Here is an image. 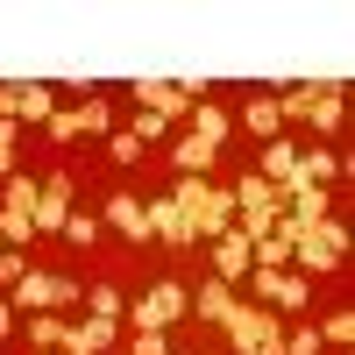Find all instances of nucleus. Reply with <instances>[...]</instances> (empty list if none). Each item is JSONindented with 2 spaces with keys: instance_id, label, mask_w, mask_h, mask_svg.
<instances>
[{
  "instance_id": "obj_9",
  "label": "nucleus",
  "mask_w": 355,
  "mask_h": 355,
  "mask_svg": "<svg viewBox=\"0 0 355 355\" xmlns=\"http://www.w3.org/2000/svg\"><path fill=\"white\" fill-rule=\"evenodd\" d=\"M284 214L299 220V227H313V220L334 214V199H327V185H299V192H284Z\"/></svg>"
},
{
  "instance_id": "obj_11",
  "label": "nucleus",
  "mask_w": 355,
  "mask_h": 355,
  "mask_svg": "<svg viewBox=\"0 0 355 355\" xmlns=\"http://www.w3.org/2000/svg\"><path fill=\"white\" fill-rule=\"evenodd\" d=\"M142 214H150V234H164V242H171V249H185V242H192V220H185V214H178V206H171V199H157V206H142Z\"/></svg>"
},
{
  "instance_id": "obj_22",
  "label": "nucleus",
  "mask_w": 355,
  "mask_h": 355,
  "mask_svg": "<svg viewBox=\"0 0 355 355\" xmlns=\"http://www.w3.org/2000/svg\"><path fill=\"white\" fill-rule=\"evenodd\" d=\"M64 242H78V249H93V242H100V220H85V214H71V220H64Z\"/></svg>"
},
{
  "instance_id": "obj_32",
  "label": "nucleus",
  "mask_w": 355,
  "mask_h": 355,
  "mask_svg": "<svg viewBox=\"0 0 355 355\" xmlns=\"http://www.w3.org/2000/svg\"><path fill=\"white\" fill-rule=\"evenodd\" d=\"M0 178H15V150H0Z\"/></svg>"
},
{
  "instance_id": "obj_10",
  "label": "nucleus",
  "mask_w": 355,
  "mask_h": 355,
  "mask_svg": "<svg viewBox=\"0 0 355 355\" xmlns=\"http://www.w3.org/2000/svg\"><path fill=\"white\" fill-rule=\"evenodd\" d=\"M249 277H256L263 299H277L284 313H299V306H306V277H284V270H249Z\"/></svg>"
},
{
  "instance_id": "obj_5",
  "label": "nucleus",
  "mask_w": 355,
  "mask_h": 355,
  "mask_svg": "<svg viewBox=\"0 0 355 355\" xmlns=\"http://www.w3.org/2000/svg\"><path fill=\"white\" fill-rule=\"evenodd\" d=\"M227 341L242 348V355H256V348H284V334H277V320H270V313H249V306H242V313L227 320Z\"/></svg>"
},
{
  "instance_id": "obj_4",
  "label": "nucleus",
  "mask_w": 355,
  "mask_h": 355,
  "mask_svg": "<svg viewBox=\"0 0 355 355\" xmlns=\"http://www.w3.org/2000/svg\"><path fill=\"white\" fill-rule=\"evenodd\" d=\"M135 100H142V114H157V121H192V107H199L185 85H164V78H142Z\"/></svg>"
},
{
  "instance_id": "obj_26",
  "label": "nucleus",
  "mask_w": 355,
  "mask_h": 355,
  "mask_svg": "<svg viewBox=\"0 0 355 355\" xmlns=\"http://www.w3.org/2000/svg\"><path fill=\"white\" fill-rule=\"evenodd\" d=\"M85 306H93V320H121V299H114V284H100Z\"/></svg>"
},
{
  "instance_id": "obj_7",
  "label": "nucleus",
  "mask_w": 355,
  "mask_h": 355,
  "mask_svg": "<svg viewBox=\"0 0 355 355\" xmlns=\"http://www.w3.org/2000/svg\"><path fill=\"white\" fill-rule=\"evenodd\" d=\"M249 270H256L249 234H234V227H227V234H214V277H220V284H242Z\"/></svg>"
},
{
  "instance_id": "obj_2",
  "label": "nucleus",
  "mask_w": 355,
  "mask_h": 355,
  "mask_svg": "<svg viewBox=\"0 0 355 355\" xmlns=\"http://www.w3.org/2000/svg\"><path fill=\"white\" fill-rule=\"evenodd\" d=\"M185 313H192V291H185V284H157L142 306H128V327H135V334H164L171 320H185Z\"/></svg>"
},
{
  "instance_id": "obj_19",
  "label": "nucleus",
  "mask_w": 355,
  "mask_h": 355,
  "mask_svg": "<svg viewBox=\"0 0 355 355\" xmlns=\"http://www.w3.org/2000/svg\"><path fill=\"white\" fill-rule=\"evenodd\" d=\"M306 121H313V128H341V93H334V85H320V93H313V114H306Z\"/></svg>"
},
{
  "instance_id": "obj_29",
  "label": "nucleus",
  "mask_w": 355,
  "mask_h": 355,
  "mask_svg": "<svg viewBox=\"0 0 355 355\" xmlns=\"http://www.w3.org/2000/svg\"><path fill=\"white\" fill-rule=\"evenodd\" d=\"M135 355H171V348H164V334H135Z\"/></svg>"
},
{
  "instance_id": "obj_18",
  "label": "nucleus",
  "mask_w": 355,
  "mask_h": 355,
  "mask_svg": "<svg viewBox=\"0 0 355 355\" xmlns=\"http://www.w3.org/2000/svg\"><path fill=\"white\" fill-rule=\"evenodd\" d=\"M28 341H36V348H64V341H71L64 313H36V327H28Z\"/></svg>"
},
{
  "instance_id": "obj_14",
  "label": "nucleus",
  "mask_w": 355,
  "mask_h": 355,
  "mask_svg": "<svg viewBox=\"0 0 355 355\" xmlns=\"http://www.w3.org/2000/svg\"><path fill=\"white\" fill-rule=\"evenodd\" d=\"M192 135L206 142V150H220V142H227V114H220L214 100H199V107H192Z\"/></svg>"
},
{
  "instance_id": "obj_25",
  "label": "nucleus",
  "mask_w": 355,
  "mask_h": 355,
  "mask_svg": "<svg viewBox=\"0 0 355 355\" xmlns=\"http://www.w3.org/2000/svg\"><path fill=\"white\" fill-rule=\"evenodd\" d=\"M135 142H164L171 135V121H157V114H135V128H128Z\"/></svg>"
},
{
  "instance_id": "obj_23",
  "label": "nucleus",
  "mask_w": 355,
  "mask_h": 355,
  "mask_svg": "<svg viewBox=\"0 0 355 355\" xmlns=\"http://www.w3.org/2000/svg\"><path fill=\"white\" fill-rule=\"evenodd\" d=\"M320 341H334V348H348V341H355V313H334L327 327H320Z\"/></svg>"
},
{
  "instance_id": "obj_17",
  "label": "nucleus",
  "mask_w": 355,
  "mask_h": 355,
  "mask_svg": "<svg viewBox=\"0 0 355 355\" xmlns=\"http://www.w3.org/2000/svg\"><path fill=\"white\" fill-rule=\"evenodd\" d=\"M227 192H234V206H284V199H277V185H270L263 171H249L242 185H227Z\"/></svg>"
},
{
  "instance_id": "obj_8",
  "label": "nucleus",
  "mask_w": 355,
  "mask_h": 355,
  "mask_svg": "<svg viewBox=\"0 0 355 355\" xmlns=\"http://www.w3.org/2000/svg\"><path fill=\"white\" fill-rule=\"evenodd\" d=\"M71 220V178L57 171V178H43V192H36V234H57Z\"/></svg>"
},
{
  "instance_id": "obj_34",
  "label": "nucleus",
  "mask_w": 355,
  "mask_h": 355,
  "mask_svg": "<svg viewBox=\"0 0 355 355\" xmlns=\"http://www.w3.org/2000/svg\"><path fill=\"white\" fill-rule=\"evenodd\" d=\"M0 256H8V242H0Z\"/></svg>"
},
{
  "instance_id": "obj_24",
  "label": "nucleus",
  "mask_w": 355,
  "mask_h": 355,
  "mask_svg": "<svg viewBox=\"0 0 355 355\" xmlns=\"http://www.w3.org/2000/svg\"><path fill=\"white\" fill-rule=\"evenodd\" d=\"M107 157H114V164H135V157H142V142L121 128V135H107Z\"/></svg>"
},
{
  "instance_id": "obj_20",
  "label": "nucleus",
  "mask_w": 355,
  "mask_h": 355,
  "mask_svg": "<svg viewBox=\"0 0 355 355\" xmlns=\"http://www.w3.org/2000/svg\"><path fill=\"white\" fill-rule=\"evenodd\" d=\"M171 206H178V214H199V206H206V178H178V185H171Z\"/></svg>"
},
{
  "instance_id": "obj_6",
  "label": "nucleus",
  "mask_w": 355,
  "mask_h": 355,
  "mask_svg": "<svg viewBox=\"0 0 355 355\" xmlns=\"http://www.w3.org/2000/svg\"><path fill=\"white\" fill-rule=\"evenodd\" d=\"M43 128H50V142H78V135L107 128V107H100V100H85V107H57Z\"/></svg>"
},
{
  "instance_id": "obj_1",
  "label": "nucleus",
  "mask_w": 355,
  "mask_h": 355,
  "mask_svg": "<svg viewBox=\"0 0 355 355\" xmlns=\"http://www.w3.org/2000/svg\"><path fill=\"white\" fill-rule=\"evenodd\" d=\"M291 263H299V270H341L348 263V227L327 214V220H313L306 227V242L291 249Z\"/></svg>"
},
{
  "instance_id": "obj_13",
  "label": "nucleus",
  "mask_w": 355,
  "mask_h": 355,
  "mask_svg": "<svg viewBox=\"0 0 355 355\" xmlns=\"http://www.w3.org/2000/svg\"><path fill=\"white\" fill-rule=\"evenodd\" d=\"M107 220H114V227H121V234H128V242H157V234H150V214H142V206H135V199H121V192H114V206H107Z\"/></svg>"
},
{
  "instance_id": "obj_16",
  "label": "nucleus",
  "mask_w": 355,
  "mask_h": 355,
  "mask_svg": "<svg viewBox=\"0 0 355 355\" xmlns=\"http://www.w3.org/2000/svg\"><path fill=\"white\" fill-rule=\"evenodd\" d=\"M171 157H178V178H206V164H214V150H206L199 135H178Z\"/></svg>"
},
{
  "instance_id": "obj_28",
  "label": "nucleus",
  "mask_w": 355,
  "mask_h": 355,
  "mask_svg": "<svg viewBox=\"0 0 355 355\" xmlns=\"http://www.w3.org/2000/svg\"><path fill=\"white\" fill-rule=\"evenodd\" d=\"M284 355H320V334H313V327H299V334L284 341Z\"/></svg>"
},
{
  "instance_id": "obj_27",
  "label": "nucleus",
  "mask_w": 355,
  "mask_h": 355,
  "mask_svg": "<svg viewBox=\"0 0 355 355\" xmlns=\"http://www.w3.org/2000/svg\"><path fill=\"white\" fill-rule=\"evenodd\" d=\"M21 277H28V263H21V256H15V249H8V256H0V284H8V291H15V284H21Z\"/></svg>"
},
{
  "instance_id": "obj_30",
  "label": "nucleus",
  "mask_w": 355,
  "mask_h": 355,
  "mask_svg": "<svg viewBox=\"0 0 355 355\" xmlns=\"http://www.w3.org/2000/svg\"><path fill=\"white\" fill-rule=\"evenodd\" d=\"M0 150H15V121H8V114H0Z\"/></svg>"
},
{
  "instance_id": "obj_21",
  "label": "nucleus",
  "mask_w": 355,
  "mask_h": 355,
  "mask_svg": "<svg viewBox=\"0 0 355 355\" xmlns=\"http://www.w3.org/2000/svg\"><path fill=\"white\" fill-rule=\"evenodd\" d=\"M313 93H320V85H299V93H284V100H277V114H284V121H306V114H313Z\"/></svg>"
},
{
  "instance_id": "obj_33",
  "label": "nucleus",
  "mask_w": 355,
  "mask_h": 355,
  "mask_svg": "<svg viewBox=\"0 0 355 355\" xmlns=\"http://www.w3.org/2000/svg\"><path fill=\"white\" fill-rule=\"evenodd\" d=\"M256 355H284V348H256Z\"/></svg>"
},
{
  "instance_id": "obj_15",
  "label": "nucleus",
  "mask_w": 355,
  "mask_h": 355,
  "mask_svg": "<svg viewBox=\"0 0 355 355\" xmlns=\"http://www.w3.org/2000/svg\"><path fill=\"white\" fill-rule=\"evenodd\" d=\"M242 128H249V135H263V142H277V128H284L277 100H249V107H242Z\"/></svg>"
},
{
  "instance_id": "obj_12",
  "label": "nucleus",
  "mask_w": 355,
  "mask_h": 355,
  "mask_svg": "<svg viewBox=\"0 0 355 355\" xmlns=\"http://www.w3.org/2000/svg\"><path fill=\"white\" fill-rule=\"evenodd\" d=\"M192 306H199L206 320H214V327H227V320L242 313V299H234V284H220V277L206 284V291H192Z\"/></svg>"
},
{
  "instance_id": "obj_31",
  "label": "nucleus",
  "mask_w": 355,
  "mask_h": 355,
  "mask_svg": "<svg viewBox=\"0 0 355 355\" xmlns=\"http://www.w3.org/2000/svg\"><path fill=\"white\" fill-rule=\"evenodd\" d=\"M15 334V313H8V299H0V341H8Z\"/></svg>"
},
{
  "instance_id": "obj_3",
  "label": "nucleus",
  "mask_w": 355,
  "mask_h": 355,
  "mask_svg": "<svg viewBox=\"0 0 355 355\" xmlns=\"http://www.w3.org/2000/svg\"><path fill=\"white\" fill-rule=\"evenodd\" d=\"M71 299H78V284L71 277H50V270H28L15 284V306H28V313H64Z\"/></svg>"
}]
</instances>
